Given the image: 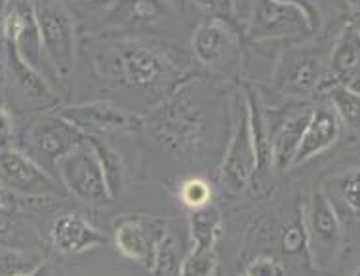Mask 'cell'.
<instances>
[{
	"mask_svg": "<svg viewBox=\"0 0 360 276\" xmlns=\"http://www.w3.org/2000/svg\"><path fill=\"white\" fill-rule=\"evenodd\" d=\"M10 0H0V34H2V23H4V15H6L8 12V4Z\"/></svg>",
	"mask_w": 360,
	"mask_h": 276,
	"instance_id": "34",
	"label": "cell"
},
{
	"mask_svg": "<svg viewBox=\"0 0 360 276\" xmlns=\"http://www.w3.org/2000/svg\"><path fill=\"white\" fill-rule=\"evenodd\" d=\"M191 250L216 251V244L221 237V216L212 208L193 210L189 217Z\"/></svg>",
	"mask_w": 360,
	"mask_h": 276,
	"instance_id": "22",
	"label": "cell"
},
{
	"mask_svg": "<svg viewBox=\"0 0 360 276\" xmlns=\"http://www.w3.org/2000/svg\"><path fill=\"white\" fill-rule=\"evenodd\" d=\"M256 158H254V145L250 138L248 119H246V105H244V119L236 122L235 132L229 141V149L221 164V179L225 187L231 191H243L244 187L254 178Z\"/></svg>",
	"mask_w": 360,
	"mask_h": 276,
	"instance_id": "14",
	"label": "cell"
},
{
	"mask_svg": "<svg viewBox=\"0 0 360 276\" xmlns=\"http://www.w3.org/2000/svg\"><path fill=\"white\" fill-rule=\"evenodd\" d=\"M166 221L160 217L130 216L118 221L115 227L117 250L130 261L143 265L151 270L155 251L160 238L166 235Z\"/></svg>",
	"mask_w": 360,
	"mask_h": 276,
	"instance_id": "8",
	"label": "cell"
},
{
	"mask_svg": "<svg viewBox=\"0 0 360 276\" xmlns=\"http://www.w3.org/2000/svg\"><path fill=\"white\" fill-rule=\"evenodd\" d=\"M105 60L112 79L139 92L162 88L174 82L179 74L176 61L166 50L143 40L118 42L107 52Z\"/></svg>",
	"mask_w": 360,
	"mask_h": 276,
	"instance_id": "1",
	"label": "cell"
},
{
	"mask_svg": "<svg viewBox=\"0 0 360 276\" xmlns=\"http://www.w3.org/2000/svg\"><path fill=\"white\" fill-rule=\"evenodd\" d=\"M12 133V120L10 114L4 111V105H0V138L6 139Z\"/></svg>",
	"mask_w": 360,
	"mask_h": 276,
	"instance_id": "32",
	"label": "cell"
},
{
	"mask_svg": "<svg viewBox=\"0 0 360 276\" xmlns=\"http://www.w3.org/2000/svg\"><path fill=\"white\" fill-rule=\"evenodd\" d=\"M172 18L168 0H112L103 12V23L120 31H151Z\"/></svg>",
	"mask_w": 360,
	"mask_h": 276,
	"instance_id": "12",
	"label": "cell"
},
{
	"mask_svg": "<svg viewBox=\"0 0 360 276\" xmlns=\"http://www.w3.org/2000/svg\"><path fill=\"white\" fill-rule=\"evenodd\" d=\"M179 265H181V259L177 254L176 240L166 230V235L160 238L157 251H155V261H153L151 270L157 275H174V272H179Z\"/></svg>",
	"mask_w": 360,
	"mask_h": 276,
	"instance_id": "26",
	"label": "cell"
},
{
	"mask_svg": "<svg viewBox=\"0 0 360 276\" xmlns=\"http://www.w3.org/2000/svg\"><path fill=\"white\" fill-rule=\"evenodd\" d=\"M354 275H360V267L356 270H354Z\"/></svg>",
	"mask_w": 360,
	"mask_h": 276,
	"instance_id": "38",
	"label": "cell"
},
{
	"mask_svg": "<svg viewBox=\"0 0 360 276\" xmlns=\"http://www.w3.org/2000/svg\"><path fill=\"white\" fill-rule=\"evenodd\" d=\"M328 80L359 88L360 86V29L345 27L335 40L328 60Z\"/></svg>",
	"mask_w": 360,
	"mask_h": 276,
	"instance_id": "17",
	"label": "cell"
},
{
	"mask_svg": "<svg viewBox=\"0 0 360 276\" xmlns=\"http://www.w3.org/2000/svg\"><path fill=\"white\" fill-rule=\"evenodd\" d=\"M33 6L44 58L58 77H69L77 53L75 20L59 0H37Z\"/></svg>",
	"mask_w": 360,
	"mask_h": 276,
	"instance_id": "2",
	"label": "cell"
},
{
	"mask_svg": "<svg viewBox=\"0 0 360 276\" xmlns=\"http://www.w3.org/2000/svg\"><path fill=\"white\" fill-rule=\"evenodd\" d=\"M6 63L23 96L31 99L52 98V90L46 79L42 77V72L33 63H29L12 42H6Z\"/></svg>",
	"mask_w": 360,
	"mask_h": 276,
	"instance_id": "21",
	"label": "cell"
},
{
	"mask_svg": "<svg viewBox=\"0 0 360 276\" xmlns=\"http://www.w3.org/2000/svg\"><path fill=\"white\" fill-rule=\"evenodd\" d=\"M341 132V122L334 109L330 107H313V114L309 120L307 128L303 132L300 149L295 152L292 168L305 164L314 157L326 152L330 147H334Z\"/></svg>",
	"mask_w": 360,
	"mask_h": 276,
	"instance_id": "16",
	"label": "cell"
},
{
	"mask_svg": "<svg viewBox=\"0 0 360 276\" xmlns=\"http://www.w3.org/2000/svg\"><path fill=\"white\" fill-rule=\"evenodd\" d=\"M316 20L305 8L281 0H256L244 31L252 40L302 39L314 31Z\"/></svg>",
	"mask_w": 360,
	"mask_h": 276,
	"instance_id": "3",
	"label": "cell"
},
{
	"mask_svg": "<svg viewBox=\"0 0 360 276\" xmlns=\"http://www.w3.org/2000/svg\"><path fill=\"white\" fill-rule=\"evenodd\" d=\"M88 141L94 145V149L98 152L99 160H101V166L105 170V178H107V183H109V189H111L112 197L117 195L118 185L122 181V162H120V157L115 149H111L109 145L98 139L96 136H86Z\"/></svg>",
	"mask_w": 360,
	"mask_h": 276,
	"instance_id": "25",
	"label": "cell"
},
{
	"mask_svg": "<svg viewBox=\"0 0 360 276\" xmlns=\"http://www.w3.org/2000/svg\"><path fill=\"white\" fill-rule=\"evenodd\" d=\"M50 240L59 254L79 256L107 244V237L77 211H63L53 219Z\"/></svg>",
	"mask_w": 360,
	"mask_h": 276,
	"instance_id": "13",
	"label": "cell"
},
{
	"mask_svg": "<svg viewBox=\"0 0 360 276\" xmlns=\"http://www.w3.org/2000/svg\"><path fill=\"white\" fill-rule=\"evenodd\" d=\"M286 267L271 256H257L244 267V275L256 276V275H284Z\"/></svg>",
	"mask_w": 360,
	"mask_h": 276,
	"instance_id": "31",
	"label": "cell"
},
{
	"mask_svg": "<svg viewBox=\"0 0 360 276\" xmlns=\"http://www.w3.org/2000/svg\"><path fill=\"white\" fill-rule=\"evenodd\" d=\"M303 223L307 230L309 259H313L319 269H324L340 250L343 230L334 206L322 191H316L311 198Z\"/></svg>",
	"mask_w": 360,
	"mask_h": 276,
	"instance_id": "7",
	"label": "cell"
},
{
	"mask_svg": "<svg viewBox=\"0 0 360 276\" xmlns=\"http://www.w3.org/2000/svg\"><path fill=\"white\" fill-rule=\"evenodd\" d=\"M282 251L288 254V256H295V254H302L303 250L307 251V230H305V223H303V217H300L295 223L288 225L286 229L282 230Z\"/></svg>",
	"mask_w": 360,
	"mask_h": 276,
	"instance_id": "30",
	"label": "cell"
},
{
	"mask_svg": "<svg viewBox=\"0 0 360 276\" xmlns=\"http://www.w3.org/2000/svg\"><path fill=\"white\" fill-rule=\"evenodd\" d=\"M356 90H360V86H359V88H356Z\"/></svg>",
	"mask_w": 360,
	"mask_h": 276,
	"instance_id": "40",
	"label": "cell"
},
{
	"mask_svg": "<svg viewBox=\"0 0 360 276\" xmlns=\"http://www.w3.org/2000/svg\"><path fill=\"white\" fill-rule=\"evenodd\" d=\"M80 2H90V0H80Z\"/></svg>",
	"mask_w": 360,
	"mask_h": 276,
	"instance_id": "39",
	"label": "cell"
},
{
	"mask_svg": "<svg viewBox=\"0 0 360 276\" xmlns=\"http://www.w3.org/2000/svg\"><path fill=\"white\" fill-rule=\"evenodd\" d=\"M256 4V0H246V4H244V13H246V20H248L250 12H252V8Z\"/></svg>",
	"mask_w": 360,
	"mask_h": 276,
	"instance_id": "35",
	"label": "cell"
},
{
	"mask_svg": "<svg viewBox=\"0 0 360 276\" xmlns=\"http://www.w3.org/2000/svg\"><path fill=\"white\" fill-rule=\"evenodd\" d=\"M217 256L216 251L191 250L181 259L179 275H216Z\"/></svg>",
	"mask_w": 360,
	"mask_h": 276,
	"instance_id": "28",
	"label": "cell"
},
{
	"mask_svg": "<svg viewBox=\"0 0 360 276\" xmlns=\"http://www.w3.org/2000/svg\"><path fill=\"white\" fill-rule=\"evenodd\" d=\"M321 90L328 96L332 109L338 114L341 126H345L347 133L354 139L360 138V92L351 86L340 84L334 80H324Z\"/></svg>",
	"mask_w": 360,
	"mask_h": 276,
	"instance_id": "20",
	"label": "cell"
},
{
	"mask_svg": "<svg viewBox=\"0 0 360 276\" xmlns=\"http://www.w3.org/2000/svg\"><path fill=\"white\" fill-rule=\"evenodd\" d=\"M338 197L354 216L360 217V166H351L334 178Z\"/></svg>",
	"mask_w": 360,
	"mask_h": 276,
	"instance_id": "24",
	"label": "cell"
},
{
	"mask_svg": "<svg viewBox=\"0 0 360 276\" xmlns=\"http://www.w3.org/2000/svg\"><path fill=\"white\" fill-rule=\"evenodd\" d=\"M0 181L27 197L58 195L59 187L42 166L15 149L0 151Z\"/></svg>",
	"mask_w": 360,
	"mask_h": 276,
	"instance_id": "10",
	"label": "cell"
},
{
	"mask_svg": "<svg viewBox=\"0 0 360 276\" xmlns=\"http://www.w3.org/2000/svg\"><path fill=\"white\" fill-rule=\"evenodd\" d=\"M281 2H292V4H297V6L305 8L311 15H313L314 20H316V10H314L313 2L311 0H281Z\"/></svg>",
	"mask_w": 360,
	"mask_h": 276,
	"instance_id": "33",
	"label": "cell"
},
{
	"mask_svg": "<svg viewBox=\"0 0 360 276\" xmlns=\"http://www.w3.org/2000/svg\"><path fill=\"white\" fill-rule=\"evenodd\" d=\"M40 269H42V259L39 256L0 244V275H37Z\"/></svg>",
	"mask_w": 360,
	"mask_h": 276,
	"instance_id": "23",
	"label": "cell"
},
{
	"mask_svg": "<svg viewBox=\"0 0 360 276\" xmlns=\"http://www.w3.org/2000/svg\"><path fill=\"white\" fill-rule=\"evenodd\" d=\"M313 109H302L288 114L282 120L281 126L271 133V151H273V168L284 171L292 168L294 157L300 143H302L303 132L311 120Z\"/></svg>",
	"mask_w": 360,
	"mask_h": 276,
	"instance_id": "19",
	"label": "cell"
},
{
	"mask_svg": "<svg viewBox=\"0 0 360 276\" xmlns=\"http://www.w3.org/2000/svg\"><path fill=\"white\" fill-rule=\"evenodd\" d=\"M236 48L235 27L219 18L200 21L191 39V50L200 65L212 67L223 61Z\"/></svg>",
	"mask_w": 360,
	"mask_h": 276,
	"instance_id": "15",
	"label": "cell"
},
{
	"mask_svg": "<svg viewBox=\"0 0 360 276\" xmlns=\"http://www.w3.org/2000/svg\"><path fill=\"white\" fill-rule=\"evenodd\" d=\"M179 200L189 210L206 208L210 204V200H212V187L208 185V181H204L200 178L187 179L179 187Z\"/></svg>",
	"mask_w": 360,
	"mask_h": 276,
	"instance_id": "27",
	"label": "cell"
},
{
	"mask_svg": "<svg viewBox=\"0 0 360 276\" xmlns=\"http://www.w3.org/2000/svg\"><path fill=\"white\" fill-rule=\"evenodd\" d=\"M59 117L77 126L84 136L111 132H134L143 126V120L131 112L118 109L111 103H84V105L63 107L58 111Z\"/></svg>",
	"mask_w": 360,
	"mask_h": 276,
	"instance_id": "9",
	"label": "cell"
},
{
	"mask_svg": "<svg viewBox=\"0 0 360 276\" xmlns=\"http://www.w3.org/2000/svg\"><path fill=\"white\" fill-rule=\"evenodd\" d=\"M82 139L84 133L59 114L34 122L27 132L29 147L39 155L42 164L46 162L52 168H56L59 160L69 155L77 145L82 143Z\"/></svg>",
	"mask_w": 360,
	"mask_h": 276,
	"instance_id": "11",
	"label": "cell"
},
{
	"mask_svg": "<svg viewBox=\"0 0 360 276\" xmlns=\"http://www.w3.org/2000/svg\"><path fill=\"white\" fill-rule=\"evenodd\" d=\"M208 18H219L235 27L238 21V0H191Z\"/></svg>",
	"mask_w": 360,
	"mask_h": 276,
	"instance_id": "29",
	"label": "cell"
},
{
	"mask_svg": "<svg viewBox=\"0 0 360 276\" xmlns=\"http://www.w3.org/2000/svg\"><path fill=\"white\" fill-rule=\"evenodd\" d=\"M244 105H246V119H248L250 138L254 145V158H256V168H254V178L267 176L273 170V151H271V132H269L267 117L262 109V101L254 88H246L244 92Z\"/></svg>",
	"mask_w": 360,
	"mask_h": 276,
	"instance_id": "18",
	"label": "cell"
},
{
	"mask_svg": "<svg viewBox=\"0 0 360 276\" xmlns=\"http://www.w3.org/2000/svg\"><path fill=\"white\" fill-rule=\"evenodd\" d=\"M326 77L328 63H324L319 50L292 46L284 50L276 61L273 82L281 92L288 96H305L321 90Z\"/></svg>",
	"mask_w": 360,
	"mask_h": 276,
	"instance_id": "6",
	"label": "cell"
},
{
	"mask_svg": "<svg viewBox=\"0 0 360 276\" xmlns=\"http://www.w3.org/2000/svg\"><path fill=\"white\" fill-rule=\"evenodd\" d=\"M349 4L353 8H356V10H360V0H347Z\"/></svg>",
	"mask_w": 360,
	"mask_h": 276,
	"instance_id": "37",
	"label": "cell"
},
{
	"mask_svg": "<svg viewBox=\"0 0 360 276\" xmlns=\"http://www.w3.org/2000/svg\"><path fill=\"white\" fill-rule=\"evenodd\" d=\"M0 105H4V86H2V72H0Z\"/></svg>",
	"mask_w": 360,
	"mask_h": 276,
	"instance_id": "36",
	"label": "cell"
},
{
	"mask_svg": "<svg viewBox=\"0 0 360 276\" xmlns=\"http://www.w3.org/2000/svg\"><path fill=\"white\" fill-rule=\"evenodd\" d=\"M56 170L67 191L79 200L92 202V204L112 200V192L105 178L101 160L86 136L82 143L77 145L69 155L59 160Z\"/></svg>",
	"mask_w": 360,
	"mask_h": 276,
	"instance_id": "4",
	"label": "cell"
},
{
	"mask_svg": "<svg viewBox=\"0 0 360 276\" xmlns=\"http://www.w3.org/2000/svg\"><path fill=\"white\" fill-rule=\"evenodd\" d=\"M155 132L158 141L172 155L185 157L197 151L204 138L200 107L187 98H174L155 112Z\"/></svg>",
	"mask_w": 360,
	"mask_h": 276,
	"instance_id": "5",
	"label": "cell"
}]
</instances>
